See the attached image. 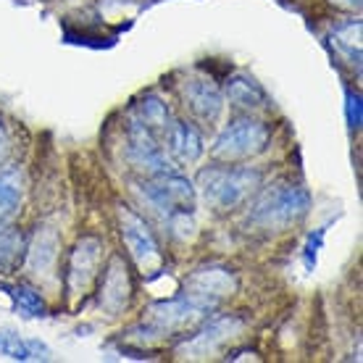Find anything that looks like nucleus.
I'll list each match as a JSON object with an SVG mask.
<instances>
[{
    "label": "nucleus",
    "mask_w": 363,
    "mask_h": 363,
    "mask_svg": "<svg viewBox=\"0 0 363 363\" xmlns=\"http://www.w3.org/2000/svg\"><path fill=\"white\" fill-rule=\"evenodd\" d=\"M58 247H61V242H58L55 229H50V227L40 229V232L35 235V240L24 247V250H27V269L29 272L35 274V277L50 272L53 264H55V258H58Z\"/></svg>",
    "instance_id": "obj_15"
},
{
    "label": "nucleus",
    "mask_w": 363,
    "mask_h": 363,
    "mask_svg": "<svg viewBox=\"0 0 363 363\" xmlns=\"http://www.w3.org/2000/svg\"><path fill=\"white\" fill-rule=\"evenodd\" d=\"M224 100L240 113H258V111H266L272 106L264 84L255 82L253 77H247V74L229 77L227 84H224Z\"/></svg>",
    "instance_id": "obj_14"
},
{
    "label": "nucleus",
    "mask_w": 363,
    "mask_h": 363,
    "mask_svg": "<svg viewBox=\"0 0 363 363\" xmlns=\"http://www.w3.org/2000/svg\"><path fill=\"white\" fill-rule=\"evenodd\" d=\"M9 155H11V135H9V127L0 118V166L9 161Z\"/></svg>",
    "instance_id": "obj_25"
},
{
    "label": "nucleus",
    "mask_w": 363,
    "mask_h": 363,
    "mask_svg": "<svg viewBox=\"0 0 363 363\" xmlns=\"http://www.w3.org/2000/svg\"><path fill=\"white\" fill-rule=\"evenodd\" d=\"M164 150L172 158L174 166H192L203 158L206 145H203L200 129L192 121H187V118H172L169 129L164 132Z\"/></svg>",
    "instance_id": "obj_12"
},
{
    "label": "nucleus",
    "mask_w": 363,
    "mask_h": 363,
    "mask_svg": "<svg viewBox=\"0 0 363 363\" xmlns=\"http://www.w3.org/2000/svg\"><path fill=\"white\" fill-rule=\"evenodd\" d=\"M132 118H137L145 129H150L158 140L164 137V132L172 124V108L161 95L155 92H147L145 98H140L132 108Z\"/></svg>",
    "instance_id": "obj_16"
},
{
    "label": "nucleus",
    "mask_w": 363,
    "mask_h": 363,
    "mask_svg": "<svg viewBox=\"0 0 363 363\" xmlns=\"http://www.w3.org/2000/svg\"><path fill=\"white\" fill-rule=\"evenodd\" d=\"M11 295L16 298V303L21 306V311L29 313V316H43V313H45V303H43V298H40V292L18 284V287H11Z\"/></svg>",
    "instance_id": "obj_22"
},
{
    "label": "nucleus",
    "mask_w": 363,
    "mask_h": 363,
    "mask_svg": "<svg viewBox=\"0 0 363 363\" xmlns=\"http://www.w3.org/2000/svg\"><path fill=\"white\" fill-rule=\"evenodd\" d=\"M264 172L258 166L245 164H218L213 161L211 166L200 169L195 177V192L203 203L218 213L242 208L255 192L264 187Z\"/></svg>",
    "instance_id": "obj_1"
},
{
    "label": "nucleus",
    "mask_w": 363,
    "mask_h": 363,
    "mask_svg": "<svg viewBox=\"0 0 363 363\" xmlns=\"http://www.w3.org/2000/svg\"><path fill=\"white\" fill-rule=\"evenodd\" d=\"M137 190L161 218L172 216L177 211H195V203H198V192H195L192 179L182 177L179 172L145 177V182L137 184Z\"/></svg>",
    "instance_id": "obj_4"
},
{
    "label": "nucleus",
    "mask_w": 363,
    "mask_h": 363,
    "mask_svg": "<svg viewBox=\"0 0 363 363\" xmlns=\"http://www.w3.org/2000/svg\"><path fill=\"white\" fill-rule=\"evenodd\" d=\"M100 264H103V240L95 235L82 237L74 245L66 266V292L72 298H84L90 292L92 281L98 277Z\"/></svg>",
    "instance_id": "obj_9"
},
{
    "label": "nucleus",
    "mask_w": 363,
    "mask_h": 363,
    "mask_svg": "<svg viewBox=\"0 0 363 363\" xmlns=\"http://www.w3.org/2000/svg\"><path fill=\"white\" fill-rule=\"evenodd\" d=\"M182 98H184V106L190 108L192 118H198L200 124H216L221 113H224V90L218 87L213 79L208 77H192L182 84Z\"/></svg>",
    "instance_id": "obj_11"
},
{
    "label": "nucleus",
    "mask_w": 363,
    "mask_h": 363,
    "mask_svg": "<svg viewBox=\"0 0 363 363\" xmlns=\"http://www.w3.org/2000/svg\"><path fill=\"white\" fill-rule=\"evenodd\" d=\"M272 145V129L253 113H240L218 132L211 147V158L218 164H245Z\"/></svg>",
    "instance_id": "obj_3"
},
{
    "label": "nucleus",
    "mask_w": 363,
    "mask_h": 363,
    "mask_svg": "<svg viewBox=\"0 0 363 363\" xmlns=\"http://www.w3.org/2000/svg\"><path fill=\"white\" fill-rule=\"evenodd\" d=\"M203 316H208V311L203 308L200 303H195L190 295L182 292L179 298L164 300V303H153V306L147 308L145 329L150 335L169 337L172 332H182V329L192 327V324Z\"/></svg>",
    "instance_id": "obj_8"
},
{
    "label": "nucleus",
    "mask_w": 363,
    "mask_h": 363,
    "mask_svg": "<svg viewBox=\"0 0 363 363\" xmlns=\"http://www.w3.org/2000/svg\"><path fill=\"white\" fill-rule=\"evenodd\" d=\"M0 353L13 358V361H29L27 340H21L11 329H0Z\"/></svg>",
    "instance_id": "obj_21"
},
{
    "label": "nucleus",
    "mask_w": 363,
    "mask_h": 363,
    "mask_svg": "<svg viewBox=\"0 0 363 363\" xmlns=\"http://www.w3.org/2000/svg\"><path fill=\"white\" fill-rule=\"evenodd\" d=\"M27 350H29V358H43V361L50 358L48 345L45 342H40V340H27Z\"/></svg>",
    "instance_id": "obj_26"
},
{
    "label": "nucleus",
    "mask_w": 363,
    "mask_h": 363,
    "mask_svg": "<svg viewBox=\"0 0 363 363\" xmlns=\"http://www.w3.org/2000/svg\"><path fill=\"white\" fill-rule=\"evenodd\" d=\"M250 200L253 203L247 206L245 227L264 235L287 232L308 216L311 208V192L303 184H292V182L261 187Z\"/></svg>",
    "instance_id": "obj_2"
},
{
    "label": "nucleus",
    "mask_w": 363,
    "mask_h": 363,
    "mask_svg": "<svg viewBox=\"0 0 363 363\" xmlns=\"http://www.w3.org/2000/svg\"><path fill=\"white\" fill-rule=\"evenodd\" d=\"M324 232H327V229L321 227L308 237V245H306V269H308V272L316 266V255H318V247H321V240H324Z\"/></svg>",
    "instance_id": "obj_23"
},
{
    "label": "nucleus",
    "mask_w": 363,
    "mask_h": 363,
    "mask_svg": "<svg viewBox=\"0 0 363 363\" xmlns=\"http://www.w3.org/2000/svg\"><path fill=\"white\" fill-rule=\"evenodd\" d=\"M24 198V174L18 166H0V227H6L18 213Z\"/></svg>",
    "instance_id": "obj_17"
},
{
    "label": "nucleus",
    "mask_w": 363,
    "mask_h": 363,
    "mask_svg": "<svg viewBox=\"0 0 363 363\" xmlns=\"http://www.w3.org/2000/svg\"><path fill=\"white\" fill-rule=\"evenodd\" d=\"M347 121L353 129L361 127V95H353V92H347Z\"/></svg>",
    "instance_id": "obj_24"
},
{
    "label": "nucleus",
    "mask_w": 363,
    "mask_h": 363,
    "mask_svg": "<svg viewBox=\"0 0 363 363\" xmlns=\"http://www.w3.org/2000/svg\"><path fill=\"white\" fill-rule=\"evenodd\" d=\"M242 332V321L237 316H216L211 318L206 327L200 329L198 335H192L184 345L179 347V353L184 358H206V355H213L218 347L229 342L235 335Z\"/></svg>",
    "instance_id": "obj_13"
},
{
    "label": "nucleus",
    "mask_w": 363,
    "mask_h": 363,
    "mask_svg": "<svg viewBox=\"0 0 363 363\" xmlns=\"http://www.w3.org/2000/svg\"><path fill=\"white\" fill-rule=\"evenodd\" d=\"M235 292H237V277L227 266H203L198 272H192L187 277V281H184V295H190L208 313H213Z\"/></svg>",
    "instance_id": "obj_7"
},
{
    "label": "nucleus",
    "mask_w": 363,
    "mask_h": 363,
    "mask_svg": "<svg viewBox=\"0 0 363 363\" xmlns=\"http://www.w3.org/2000/svg\"><path fill=\"white\" fill-rule=\"evenodd\" d=\"M24 250V237L13 227H0V272H9Z\"/></svg>",
    "instance_id": "obj_18"
},
{
    "label": "nucleus",
    "mask_w": 363,
    "mask_h": 363,
    "mask_svg": "<svg viewBox=\"0 0 363 363\" xmlns=\"http://www.w3.org/2000/svg\"><path fill=\"white\" fill-rule=\"evenodd\" d=\"M127 161L143 177H158V174L177 172V166L166 155L158 137L150 129L143 127L137 118H129L127 124Z\"/></svg>",
    "instance_id": "obj_6"
},
{
    "label": "nucleus",
    "mask_w": 363,
    "mask_h": 363,
    "mask_svg": "<svg viewBox=\"0 0 363 363\" xmlns=\"http://www.w3.org/2000/svg\"><path fill=\"white\" fill-rule=\"evenodd\" d=\"M132 274L121 253H113L108 264L103 269L100 277V290H98V306L106 311L108 316H121L132 303Z\"/></svg>",
    "instance_id": "obj_10"
},
{
    "label": "nucleus",
    "mask_w": 363,
    "mask_h": 363,
    "mask_svg": "<svg viewBox=\"0 0 363 363\" xmlns=\"http://www.w3.org/2000/svg\"><path fill=\"white\" fill-rule=\"evenodd\" d=\"M329 6H335L340 11H347V13H358L363 6V0H329Z\"/></svg>",
    "instance_id": "obj_27"
},
{
    "label": "nucleus",
    "mask_w": 363,
    "mask_h": 363,
    "mask_svg": "<svg viewBox=\"0 0 363 363\" xmlns=\"http://www.w3.org/2000/svg\"><path fill=\"white\" fill-rule=\"evenodd\" d=\"M332 40H335V45H340L342 50H347V53L353 55L355 61L361 58V21H358V18H355V21H347L342 27H337Z\"/></svg>",
    "instance_id": "obj_19"
},
{
    "label": "nucleus",
    "mask_w": 363,
    "mask_h": 363,
    "mask_svg": "<svg viewBox=\"0 0 363 363\" xmlns=\"http://www.w3.org/2000/svg\"><path fill=\"white\" fill-rule=\"evenodd\" d=\"M166 227H169V235L177 237V240H192L195 237V213L192 211H177L172 216H166Z\"/></svg>",
    "instance_id": "obj_20"
},
{
    "label": "nucleus",
    "mask_w": 363,
    "mask_h": 363,
    "mask_svg": "<svg viewBox=\"0 0 363 363\" xmlns=\"http://www.w3.org/2000/svg\"><path fill=\"white\" fill-rule=\"evenodd\" d=\"M118 232H121V240H124L129 258L143 272H153V269L161 266V261H164L161 242H158L155 232L150 229V224L135 208L118 206Z\"/></svg>",
    "instance_id": "obj_5"
}]
</instances>
